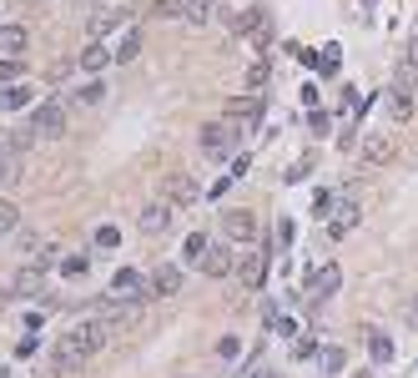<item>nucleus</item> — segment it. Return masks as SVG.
<instances>
[{
  "label": "nucleus",
  "instance_id": "nucleus-1",
  "mask_svg": "<svg viewBox=\"0 0 418 378\" xmlns=\"http://www.w3.org/2000/svg\"><path fill=\"white\" fill-rule=\"evenodd\" d=\"M106 348V323L101 318H86V323H76L66 338H61L56 348H51V363H46V378H71V373H81L96 353Z\"/></svg>",
  "mask_w": 418,
  "mask_h": 378
},
{
  "label": "nucleus",
  "instance_id": "nucleus-2",
  "mask_svg": "<svg viewBox=\"0 0 418 378\" xmlns=\"http://www.w3.org/2000/svg\"><path fill=\"white\" fill-rule=\"evenodd\" d=\"M61 132H66V101H56V96H46L40 107L31 111V121H26V132H20L15 141L26 146V141H56Z\"/></svg>",
  "mask_w": 418,
  "mask_h": 378
},
{
  "label": "nucleus",
  "instance_id": "nucleus-3",
  "mask_svg": "<svg viewBox=\"0 0 418 378\" xmlns=\"http://www.w3.org/2000/svg\"><path fill=\"white\" fill-rule=\"evenodd\" d=\"M242 146V126L232 116H217V121H207L202 126V157L207 162H227Z\"/></svg>",
  "mask_w": 418,
  "mask_h": 378
},
{
  "label": "nucleus",
  "instance_id": "nucleus-4",
  "mask_svg": "<svg viewBox=\"0 0 418 378\" xmlns=\"http://www.w3.org/2000/svg\"><path fill=\"white\" fill-rule=\"evenodd\" d=\"M358 187H343V197H332V207H328V237L338 242V237H348L353 227H358V217H363V207H358Z\"/></svg>",
  "mask_w": 418,
  "mask_h": 378
},
{
  "label": "nucleus",
  "instance_id": "nucleus-5",
  "mask_svg": "<svg viewBox=\"0 0 418 378\" xmlns=\"http://www.w3.org/2000/svg\"><path fill=\"white\" fill-rule=\"evenodd\" d=\"M227 116H232V121L242 126V136H247V132H257V126H262V116H267V101H262V96H237L232 107H227Z\"/></svg>",
  "mask_w": 418,
  "mask_h": 378
},
{
  "label": "nucleus",
  "instance_id": "nucleus-6",
  "mask_svg": "<svg viewBox=\"0 0 418 378\" xmlns=\"http://www.w3.org/2000/svg\"><path fill=\"white\" fill-rule=\"evenodd\" d=\"M338 288H343V267H338V262H332V267H318V272H307V303H328Z\"/></svg>",
  "mask_w": 418,
  "mask_h": 378
},
{
  "label": "nucleus",
  "instance_id": "nucleus-7",
  "mask_svg": "<svg viewBox=\"0 0 418 378\" xmlns=\"http://www.w3.org/2000/svg\"><path fill=\"white\" fill-rule=\"evenodd\" d=\"M222 233L232 237V242H252L257 237V222H252L247 207H227V212H222Z\"/></svg>",
  "mask_w": 418,
  "mask_h": 378
},
{
  "label": "nucleus",
  "instance_id": "nucleus-8",
  "mask_svg": "<svg viewBox=\"0 0 418 378\" xmlns=\"http://www.w3.org/2000/svg\"><path fill=\"white\" fill-rule=\"evenodd\" d=\"M10 292H15V298H35V292H46V267H40V262H26V267L10 278Z\"/></svg>",
  "mask_w": 418,
  "mask_h": 378
},
{
  "label": "nucleus",
  "instance_id": "nucleus-9",
  "mask_svg": "<svg viewBox=\"0 0 418 378\" xmlns=\"http://www.w3.org/2000/svg\"><path fill=\"white\" fill-rule=\"evenodd\" d=\"M237 36H252L257 40V46H267V40H273V20H267V10H242L237 15Z\"/></svg>",
  "mask_w": 418,
  "mask_h": 378
},
{
  "label": "nucleus",
  "instance_id": "nucleus-10",
  "mask_svg": "<svg viewBox=\"0 0 418 378\" xmlns=\"http://www.w3.org/2000/svg\"><path fill=\"white\" fill-rule=\"evenodd\" d=\"M141 233L146 237H161L166 233V227H172V202H152V207H146V212H141Z\"/></svg>",
  "mask_w": 418,
  "mask_h": 378
},
{
  "label": "nucleus",
  "instance_id": "nucleus-11",
  "mask_svg": "<svg viewBox=\"0 0 418 378\" xmlns=\"http://www.w3.org/2000/svg\"><path fill=\"white\" fill-rule=\"evenodd\" d=\"M202 272H207V278H227V272H232V252H227L222 242H212L207 258H202Z\"/></svg>",
  "mask_w": 418,
  "mask_h": 378
},
{
  "label": "nucleus",
  "instance_id": "nucleus-12",
  "mask_svg": "<svg viewBox=\"0 0 418 378\" xmlns=\"http://www.w3.org/2000/svg\"><path fill=\"white\" fill-rule=\"evenodd\" d=\"M393 162V136H368L363 141V166H388Z\"/></svg>",
  "mask_w": 418,
  "mask_h": 378
},
{
  "label": "nucleus",
  "instance_id": "nucleus-13",
  "mask_svg": "<svg viewBox=\"0 0 418 378\" xmlns=\"http://www.w3.org/2000/svg\"><path fill=\"white\" fill-rule=\"evenodd\" d=\"M31 46V36H26V26H0V56H10V61H20V51Z\"/></svg>",
  "mask_w": 418,
  "mask_h": 378
},
{
  "label": "nucleus",
  "instance_id": "nucleus-14",
  "mask_svg": "<svg viewBox=\"0 0 418 378\" xmlns=\"http://www.w3.org/2000/svg\"><path fill=\"white\" fill-rule=\"evenodd\" d=\"M197 197H202V187L192 177H172V182H166V202H172V207H186V202H197Z\"/></svg>",
  "mask_w": 418,
  "mask_h": 378
},
{
  "label": "nucleus",
  "instance_id": "nucleus-15",
  "mask_svg": "<svg viewBox=\"0 0 418 378\" xmlns=\"http://www.w3.org/2000/svg\"><path fill=\"white\" fill-rule=\"evenodd\" d=\"M267 76H273V66H267L262 56H252V66L242 71V86H247V96H262V86H267Z\"/></svg>",
  "mask_w": 418,
  "mask_h": 378
},
{
  "label": "nucleus",
  "instance_id": "nucleus-16",
  "mask_svg": "<svg viewBox=\"0 0 418 378\" xmlns=\"http://www.w3.org/2000/svg\"><path fill=\"white\" fill-rule=\"evenodd\" d=\"M76 66H81V71H86V76H96L101 66H111V51H106V46H101V40H91V46H86V51H81V61H76Z\"/></svg>",
  "mask_w": 418,
  "mask_h": 378
},
{
  "label": "nucleus",
  "instance_id": "nucleus-17",
  "mask_svg": "<svg viewBox=\"0 0 418 378\" xmlns=\"http://www.w3.org/2000/svg\"><path fill=\"white\" fill-rule=\"evenodd\" d=\"M177 288H182V267H156V278H152V298H172Z\"/></svg>",
  "mask_w": 418,
  "mask_h": 378
},
{
  "label": "nucleus",
  "instance_id": "nucleus-18",
  "mask_svg": "<svg viewBox=\"0 0 418 378\" xmlns=\"http://www.w3.org/2000/svg\"><path fill=\"white\" fill-rule=\"evenodd\" d=\"M262 278H267V247H252V258L242 262V283H247V288H257Z\"/></svg>",
  "mask_w": 418,
  "mask_h": 378
},
{
  "label": "nucleus",
  "instance_id": "nucleus-19",
  "mask_svg": "<svg viewBox=\"0 0 418 378\" xmlns=\"http://www.w3.org/2000/svg\"><path fill=\"white\" fill-rule=\"evenodd\" d=\"M388 116H393V121H408V116H413V91H408V86H393V91H388Z\"/></svg>",
  "mask_w": 418,
  "mask_h": 378
},
{
  "label": "nucleus",
  "instance_id": "nucleus-20",
  "mask_svg": "<svg viewBox=\"0 0 418 378\" xmlns=\"http://www.w3.org/2000/svg\"><path fill=\"white\" fill-rule=\"evenodd\" d=\"M368 359H373V363H388V359H393V343H388V333L368 328Z\"/></svg>",
  "mask_w": 418,
  "mask_h": 378
},
{
  "label": "nucleus",
  "instance_id": "nucleus-21",
  "mask_svg": "<svg viewBox=\"0 0 418 378\" xmlns=\"http://www.w3.org/2000/svg\"><path fill=\"white\" fill-rule=\"evenodd\" d=\"M207 247H212V237H207V233H192V237H186V242H182V258L202 267V258H207Z\"/></svg>",
  "mask_w": 418,
  "mask_h": 378
},
{
  "label": "nucleus",
  "instance_id": "nucleus-22",
  "mask_svg": "<svg viewBox=\"0 0 418 378\" xmlns=\"http://www.w3.org/2000/svg\"><path fill=\"white\" fill-rule=\"evenodd\" d=\"M20 76H26V66H20V61H10V56H0V91L20 86Z\"/></svg>",
  "mask_w": 418,
  "mask_h": 378
},
{
  "label": "nucleus",
  "instance_id": "nucleus-23",
  "mask_svg": "<svg viewBox=\"0 0 418 378\" xmlns=\"http://www.w3.org/2000/svg\"><path fill=\"white\" fill-rule=\"evenodd\" d=\"M31 101V86L20 81V86H10V91H0V111H20Z\"/></svg>",
  "mask_w": 418,
  "mask_h": 378
},
{
  "label": "nucleus",
  "instance_id": "nucleus-24",
  "mask_svg": "<svg viewBox=\"0 0 418 378\" xmlns=\"http://www.w3.org/2000/svg\"><path fill=\"white\" fill-rule=\"evenodd\" d=\"M212 10H217V0H186V20H192V26H207Z\"/></svg>",
  "mask_w": 418,
  "mask_h": 378
},
{
  "label": "nucleus",
  "instance_id": "nucleus-25",
  "mask_svg": "<svg viewBox=\"0 0 418 378\" xmlns=\"http://www.w3.org/2000/svg\"><path fill=\"white\" fill-rule=\"evenodd\" d=\"M318 363H323V368H328V373H343V363H348V353H343V348H338V343H328V348H323V353H318Z\"/></svg>",
  "mask_w": 418,
  "mask_h": 378
},
{
  "label": "nucleus",
  "instance_id": "nucleus-26",
  "mask_svg": "<svg viewBox=\"0 0 418 378\" xmlns=\"http://www.w3.org/2000/svg\"><path fill=\"white\" fill-rule=\"evenodd\" d=\"M101 96H106V86H101V81H91V86H81V91H76V101H71V107H96Z\"/></svg>",
  "mask_w": 418,
  "mask_h": 378
},
{
  "label": "nucleus",
  "instance_id": "nucleus-27",
  "mask_svg": "<svg viewBox=\"0 0 418 378\" xmlns=\"http://www.w3.org/2000/svg\"><path fill=\"white\" fill-rule=\"evenodd\" d=\"M136 51H141V31L131 26V31H127V40H121V46H116V61H131Z\"/></svg>",
  "mask_w": 418,
  "mask_h": 378
},
{
  "label": "nucleus",
  "instance_id": "nucleus-28",
  "mask_svg": "<svg viewBox=\"0 0 418 378\" xmlns=\"http://www.w3.org/2000/svg\"><path fill=\"white\" fill-rule=\"evenodd\" d=\"M96 247H101V252H116V247H121V227H101V233H96Z\"/></svg>",
  "mask_w": 418,
  "mask_h": 378
},
{
  "label": "nucleus",
  "instance_id": "nucleus-29",
  "mask_svg": "<svg viewBox=\"0 0 418 378\" xmlns=\"http://www.w3.org/2000/svg\"><path fill=\"white\" fill-rule=\"evenodd\" d=\"M10 227H20V212H15V202H0V237H6Z\"/></svg>",
  "mask_w": 418,
  "mask_h": 378
},
{
  "label": "nucleus",
  "instance_id": "nucleus-30",
  "mask_svg": "<svg viewBox=\"0 0 418 378\" xmlns=\"http://www.w3.org/2000/svg\"><path fill=\"white\" fill-rule=\"evenodd\" d=\"M318 353H323V343H312V338H298V343H292V359H318Z\"/></svg>",
  "mask_w": 418,
  "mask_h": 378
},
{
  "label": "nucleus",
  "instance_id": "nucleus-31",
  "mask_svg": "<svg viewBox=\"0 0 418 378\" xmlns=\"http://www.w3.org/2000/svg\"><path fill=\"white\" fill-rule=\"evenodd\" d=\"M156 15H186V0H152Z\"/></svg>",
  "mask_w": 418,
  "mask_h": 378
},
{
  "label": "nucleus",
  "instance_id": "nucleus-32",
  "mask_svg": "<svg viewBox=\"0 0 418 378\" xmlns=\"http://www.w3.org/2000/svg\"><path fill=\"white\" fill-rule=\"evenodd\" d=\"M61 272H66V278H86V272H91V258H66V267H61Z\"/></svg>",
  "mask_w": 418,
  "mask_h": 378
},
{
  "label": "nucleus",
  "instance_id": "nucleus-33",
  "mask_svg": "<svg viewBox=\"0 0 418 378\" xmlns=\"http://www.w3.org/2000/svg\"><path fill=\"white\" fill-rule=\"evenodd\" d=\"M338 61H343V51H338V46H323V66H318V71H323V76H332V71H338Z\"/></svg>",
  "mask_w": 418,
  "mask_h": 378
},
{
  "label": "nucleus",
  "instance_id": "nucleus-34",
  "mask_svg": "<svg viewBox=\"0 0 418 378\" xmlns=\"http://www.w3.org/2000/svg\"><path fill=\"white\" fill-rule=\"evenodd\" d=\"M307 172H312V157H303V162H298V166H292V172H287V182H303V177H307Z\"/></svg>",
  "mask_w": 418,
  "mask_h": 378
},
{
  "label": "nucleus",
  "instance_id": "nucleus-35",
  "mask_svg": "<svg viewBox=\"0 0 418 378\" xmlns=\"http://www.w3.org/2000/svg\"><path fill=\"white\" fill-rule=\"evenodd\" d=\"M278 237L292 247V237H298V222H292V217H287V222H278Z\"/></svg>",
  "mask_w": 418,
  "mask_h": 378
},
{
  "label": "nucleus",
  "instance_id": "nucleus-36",
  "mask_svg": "<svg viewBox=\"0 0 418 378\" xmlns=\"http://www.w3.org/2000/svg\"><path fill=\"white\" fill-rule=\"evenodd\" d=\"M35 348H40L35 338H20V348H15V359H35Z\"/></svg>",
  "mask_w": 418,
  "mask_h": 378
},
{
  "label": "nucleus",
  "instance_id": "nucleus-37",
  "mask_svg": "<svg viewBox=\"0 0 418 378\" xmlns=\"http://www.w3.org/2000/svg\"><path fill=\"white\" fill-rule=\"evenodd\" d=\"M217 353H222V359H237L242 343H237V338H222V348H217Z\"/></svg>",
  "mask_w": 418,
  "mask_h": 378
},
{
  "label": "nucleus",
  "instance_id": "nucleus-38",
  "mask_svg": "<svg viewBox=\"0 0 418 378\" xmlns=\"http://www.w3.org/2000/svg\"><path fill=\"white\" fill-rule=\"evenodd\" d=\"M403 61H408V66H413V71H418V36H413V40H408V56H403Z\"/></svg>",
  "mask_w": 418,
  "mask_h": 378
},
{
  "label": "nucleus",
  "instance_id": "nucleus-39",
  "mask_svg": "<svg viewBox=\"0 0 418 378\" xmlns=\"http://www.w3.org/2000/svg\"><path fill=\"white\" fill-rule=\"evenodd\" d=\"M247 378H278V373L273 368H257V373H247Z\"/></svg>",
  "mask_w": 418,
  "mask_h": 378
},
{
  "label": "nucleus",
  "instance_id": "nucleus-40",
  "mask_svg": "<svg viewBox=\"0 0 418 378\" xmlns=\"http://www.w3.org/2000/svg\"><path fill=\"white\" fill-rule=\"evenodd\" d=\"M6 141H10V132H0V146H6Z\"/></svg>",
  "mask_w": 418,
  "mask_h": 378
},
{
  "label": "nucleus",
  "instance_id": "nucleus-41",
  "mask_svg": "<svg viewBox=\"0 0 418 378\" xmlns=\"http://www.w3.org/2000/svg\"><path fill=\"white\" fill-rule=\"evenodd\" d=\"M353 378H373V373H353Z\"/></svg>",
  "mask_w": 418,
  "mask_h": 378
},
{
  "label": "nucleus",
  "instance_id": "nucleus-42",
  "mask_svg": "<svg viewBox=\"0 0 418 378\" xmlns=\"http://www.w3.org/2000/svg\"><path fill=\"white\" fill-rule=\"evenodd\" d=\"M413 318H418V298H413Z\"/></svg>",
  "mask_w": 418,
  "mask_h": 378
},
{
  "label": "nucleus",
  "instance_id": "nucleus-43",
  "mask_svg": "<svg viewBox=\"0 0 418 378\" xmlns=\"http://www.w3.org/2000/svg\"><path fill=\"white\" fill-rule=\"evenodd\" d=\"M0 378H10V373H6V368H0Z\"/></svg>",
  "mask_w": 418,
  "mask_h": 378
}]
</instances>
